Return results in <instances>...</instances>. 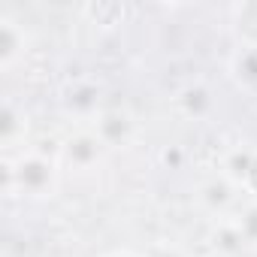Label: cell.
Returning a JSON list of instances; mask_svg holds the SVG:
<instances>
[{
    "label": "cell",
    "mask_w": 257,
    "mask_h": 257,
    "mask_svg": "<svg viewBox=\"0 0 257 257\" xmlns=\"http://www.w3.org/2000/svg\"><path fill=\"white\" fill-rule=\"evenodd\" d=\"M58 188V164L40 152L4 161V191L10 197H52Z\"/></svg>",
    "instance_id": "6da1fadb"
},
{
    "label": "cell",
    "mask_w": 257,
    "mask_h": 257,
    "mask_svg": "<svg viewBox=\"0 0 257 257\" xmlns=\"http://www.w3.org/2000/svg\"><path fill=\"white\" fill-rule=\"evenodd\" d=\"M197 203L206 215H212L215 221H224V218H233L236 209L242 206V188L233 185L224 173H218L197 185Z\"/></svg>",
    "instance_id": "7a4b0ae2"
},
{
    "label": "cell",
    "mask_w": 257,
    "mask_h": 257,
    "mask_svg": "<svg viewBox=\"0 0 257 257\" xmlns=\"http://www.w3.org/2000/svg\"><path fill=\"white\" fill-rule=\"evenodd\" d=\"M106 152H109V149L103 146V140H100L94 131H76V134L67 137V143L61 146V161H64L67 167L79 170V173H88V170H94V167L103 161Z\"/></svg>",
    "instance_id": "3957f363"
},
{
    "label": "cell",
    "mask_w": 257,
    "mask_h": 257,
    "mask_svg": "<svg viewBox=\"0 0 257 257\" xmlns=\"http://www.w3.org/2000/svg\"><path fill=\"white\" fill-rule=\"evenodd\" d=\"M91 131L103 140L106 149H121V146H127V143L134 140L137 124H134L131 115L121 112V109H103V112H97Z\"/></svg>",
    "instance_id": "277c9868"
},
{
    "label": "cell",
    "mask_w": 257,
    "mask_h": 257,
    "mask_svg": "<svg viewBox=\"0 0 257 257\" xmlns=\"http://www.w3.org/2000/svg\"><path fill=\"white\" fill-rule=\"evenodd\" d=\"M221 173H224L233 185H239L242 194L257 197V152H251V149H236V152H230Z\"/></svg>",
    "instance_id": "5b68a950"
},
{
    "label": "cell",
    "mask_w": 257,
    "mask_h": 257,
    "mask_svg": "<svg viewBox=\"0 0 257 257\" xmlns=\"http://www.w3.org/2000/svg\"><path fill=\"white\" fill-rule=\"evenodd\" d=\"M176 106L185 118H194V121H203L215 112V97L209 91V85L203 82H191L185 85L179 94H176Z\"/></svg>",
    "instance_id": "8992f818"
},
{
    "label": "cell",
    "mask_w": 257,
    "mask_h": 257,
    "mask_svg": "<svg viewBox=\"0 0 257 257\" xmlns=\"http://www.w3.org/2000/svg\"><path fill=\"white\" fill-rule=\"evenodd\" d=\"M25 43H28L25 28L10 16H0V67L10 70L25 55Z\"/></svg>",
    "instance_id": "52a82bcc"
},
{
    "label": "cell",
    "mask_w": 257,
    "mask_h": 257,
    "mask_svg": "<svg viewBox=\"0 0 257 257\" xmlns=\"http://www.w3.org/2000/svg\"><path fill=\"white\" fill-rule=\"evenodd\" d=\"M212 245H215L221 254H239L242 248H248V245H245V239H242V233L236 230L233 218H224V221H218V224H215Z\"/></svg>",
    "instance_id": "ba28073f"
},
{
    "label": "cell",
    "mask_w": 257,
    "mask_h": 257,
    "mask_svg": "<svg viewBox=\"0 0 257 257\" xmlns=\"http://www.w3.org/2000/svg\"><path fill=\"white\" fill-rule=\"evenodd\" d=\"M233 224H236V230L242 233L245 245H248V248H257V197L245 200V203L236 209Z\"/></svg>",
    "instance_id": "9c48e42d"
},
{
    "label": "cell",
    "mask_w": 257,
    "mask_h": 257,
    "mask_svg": "<svg viewBox=\"0 0 257 257\" xmlns=\"http://www.w3.org/2000/svg\"><path fill=\"white\" fill-rule=\"evenodd\" d=\"M233 73L242 85L257 88V43H248V46H242V52H236Z\"/></svg>",
    "instance_id": "30bf717a"
},
{
    "label": "cell",
    "mask_w": 257,
    "mask_h": 257,
    "mask_svg": "<svg viewBox=\"0 0 257 257\" xmlns=\"http://www.w3.org/2000/svg\"><path fill=\"white\" fill-rule=\"evenodd\" d=\"M25 115H19V109L13 106V103H7L4 106V121H0V137H4V143L7 146H13L16 143V131H19V121H22Z\"/></svg>",
    "instance_id": "8fae6325"
},
{
    "label": "cell",
    "mask_w": 257,
    "mask_h": 257,
    "mask_svg": "<svg viewBox=\"0 0 257 257\" xmlns=\"http://www.w3.org/2000/svg\"><path fill=\"white\" fill-rule=\"evenodd\" d=\"M146 257H185V251L179 245H173V242H164V245H155Z\"/></svg>",
    "instance_id": "7c38bea8"
},
{
    "label": "cell",
    "mask_w": 257,
    "mask_h": 257,
    "mask_svg": "<svg viewBox=\"0 0 257 257\" xmlns=\"http://www.w3.org/2000/svg\"><path fill=\"white\" fill-rule=\"evenodd\" d=\"M106 257H146V254H140V251H131V248H121V251H112V254H106Z\"/></svg>",
    "instance_id": "4fadbf2b"
}]
</instances>
